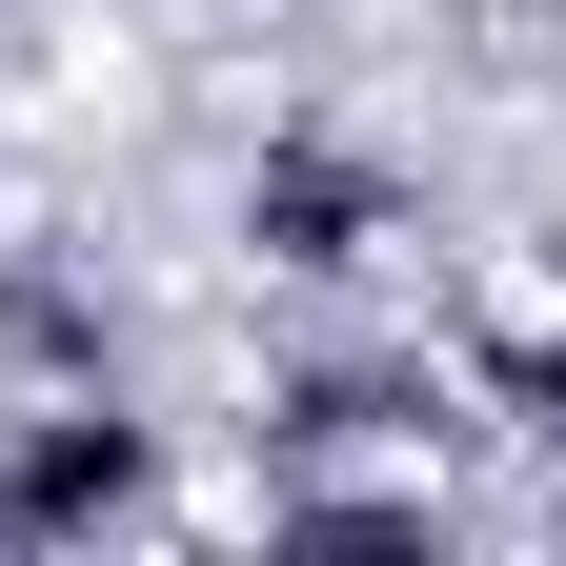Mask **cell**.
Returning a JSON list of instances; mask_svg holds the SVG:
<instances>
[{
	"instance_id": "2",
	"label": "cell",
	"mask_w": 566,
	"mask_h": 566,
	"mask_svg": "<svg viewBox=\"0 0 566 566\" xmlns=\"http://www.w3.org/2000/svg\"><path fill=\"white\" fill-rule=\"evenodd\" d=\"M223 223H243L263 283H304V304H385V283L424 263V182L385 163L365 122H263L243 182H223Z\"/></svg>"
},
{
	"instance_id": "3",
	"label": "cell",
	"mask_w": 566,
	"mask_h": 566,
	"mask_svg": "<svg viewBox=\"0 0 566 566\" xmlns=\"http://www.w3.org/2000/svg\"><path fill=\"white\" fill-rule=\"evenodd\" d=\"M446 405L566 465V283H485V304L446 324Z\"/></svg>"
},
{
	"instance_id": "1",
	"label": "cell",
	"mask_w": 566,
	"mask_h": 566,
	"mask_svg": "<svg viewBox=\"0 0 566 566\" xmlns=\"http://www.w3.org/2000/svg\"><path fill=\"white\" fill-rule=\"evenodd\" d=\"M182 424L142 405L122 365L102 385H0V546H142L182 526Z\"/></svg>"
}]
</instances>
